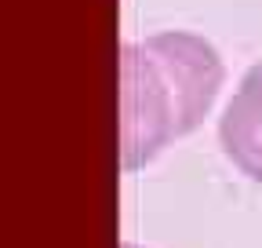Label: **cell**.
<instances>
[{
    "label": "cell",
    "mask_w": 262,
    "mask_h": 248,
    "mask_svg": "<svg viewBox=\"0 0 262 248\" xmlns=\"http://www.w3.org/2000/svg\"><path fill=\"white\" fill-rule=\"evenodd\" d=\"M120 248H139V244H120Z\"/></svg>",
    "instance_id": "3957f363"
},
{
    "label": "cell",
    "mask_w": 262,
    "mask_h": 248,
    "mask_svg": "<svg viewBox=\"0 0 262 248\" xmlns=\"http://www.w3.org/2000/svg\"><path fill=\"white\" fill-rule=\"evenodd\" d=\"M219 146L226 161L251 182H262V62L241 77L219 117Z\"/></svg>",
    "instance_id": "7a4b0ae2"
},
{
    "label": "cell",
    "mask_w": 262,
    "mask_h": 248,
    "mask_svg": "<svg viewBox=\"0 0 262 248\" xmlns=\"http://www.w3.org/2000/svg\"><path fill=\"white\" fill-rule=\"evenodd\" d=\"M226 80L222 55L189 29L120 48V164L139 172L204 124Z\"/></svg>",
    "instance_id": "6da1fadb"
}]
</instances>
